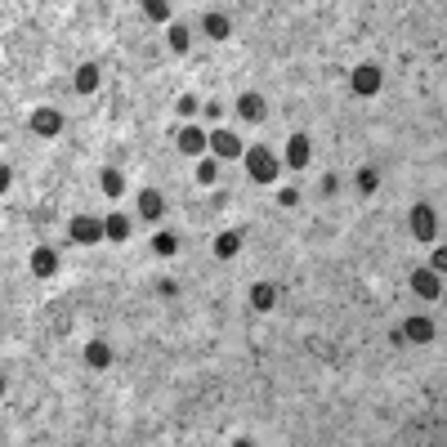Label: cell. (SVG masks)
Masks as SVG:
<instances>
[{"instance_id":"cell-1","label":"cell","mask_w":447,"mask_h":447,"mask_svg":"<svg viewBox=\"0 0 447 447\" xmlns=\"http://www.w3.org/2000/svg\"><path fill=\"white\" fill-rule=\"evenodd\" d=\"M246 170H251V179H260V184H273V179H278V157H273L269 148H246Z\"/></svg>"},{"instance_id":"cell-2","label":"cell","mask_w":447,"mask_h":447,"mask_svg":"<svg viewBox=\"0 0 447 447\" xmlns=\"http://www.w3.org/2000/svg\"><path fill=\"white\" fill-rule=\"evenodd\" d=\"M99 237H108V224H103V220H94V215H81V220H72V242L94 246Z\"/></svg>"},{"instance_id":"cell-3","label":"cell","mask_w":447,"mask_h":447,"mask_svg":"<svg viewBox=\"0 0 447 447\" xmlns=\"http://www.w3.org/2000/svg\"><path fill=\"white\" fill-rule=\"evenodd\" d=\"M412 291H416V296H425V300H439V296H443V273L416 269V273H412Z\"/></svg>"},{"instance_id":"cell-4","label":"cell","mask_w":447,"mask_h":447,"mask_svg":"<svg viewBox=\"0 0 447 447\" xmlns=\"http://www.w3.org/2000/svg\"><path fill=\"white\" fill-rule=\"evenodd\" d=\"M309 157H313L309 135H291V139H287V166H291V170H304V166H309Z\"/></svg>"},{"instance_id":"cell-5","label":"cell","mask_w":447,"mask_h":447,"mask_svg":"<svg viewBox=\"0 0 447 447\" xmlns=\"http://www.w3.org/2000/svg\"><path fill=\"white\" fill-rule=\"evenodd\" d=\"M439 220H434V211L430 206H412V233L421 237V242H434L439 237V228H434Z\"/></svg>"},{"instance_id":"cell-6","label":"cell","mask_w":447,"mask_h":447,"mask_svg":"<svg viewBox=\"0 0 447 447\" xmlns=\"http://www.w3.org/2000/svg\"><path fill=\"white\" fill-rule=\"evenodd\" d=\"M32 130H36V135H45V139H54L63 130V117L54 108H36L32 112Z\"/></svg>"},{"instance_id":"cell-7","label":"cell","mask_w":447,"mask_h":447,"mask_svg":"<svg viewBox=\"0 0 447 447\" xmlns=\"http://www.w3.org/2000/svg\"><path fill=\"white\" fill-rule=\"evenodd\" d=\"M211 148L220 152L224 161H228V157H246V152H242V139H237L233 130H220V135H211Z\"/></svg>"},{"instance_id":"cell-8","label":"cell","mask_w":447,"mask_h":447,"mask_svg":"<svg viewBox=\"0 0 447 447\" xmlns=\"http://www.w3.org/2000/svg\"><path fill=\"white\" fill-rule=\"evenodd\" d=\"M237 117L251 121V126H260L264 121V99L260 94H242V99H237Z\"/></svg>"},{"instance_id":"cell-9","label":"cell","mask_w":447,"mask_h":447,"mask_svg":"<svg viewBox=\"0 0 447 447\" xmlns=\"http://www.w3.org/2000/svg\"><path fill=\"white\" fill-rule=\"evenodd\" d=\"M354 90H358V94H376V90H380V68H372V63L354 68Z\"/></svg>"},{"instance_id":"cell-10","label":"cell","mask_w":447,"mask_h":447,"mask_svg":"<svg viewBox=\"0 0 447 447\" xmlns=\"http://www.w3.org/2000/svg\"><path fill=\"white\" fill-rule=\"evenodd\" d=\"M54 269H59V255H54L50 246H36V251H32V273H36V278H50Z\"/></svg>"},{"instance_id":"cell-11","label":"cell","mask_w":447,"mask_h":447,"mask_svg":"<svg viewBox=\"0 0 447 447\" xmlns=\"http://www.w3.org/2000/svg\"><path fill=\"white\" fill-rule=\"evenodd\" d=\"M403 336L416 340V345H425V340H434V322H430V318H407Z\"/></svg>"},{"instance_id":"cell-12","label":"cell","mask_w":447,"mask_h":447,"mask_svg":"<svg viewBox=\"0 0 447 447\" xmlns=\"http://www.w3.org/2000/svg\"><path fill=\"white\" fill-rule=\"evenodd\" d=\"M161 211H166L161 193H157V188H148V193L139 197V215H144V220H161Z\"/></svg>"},{"instance_id":"cell-13","label":"cell","mask_w":447,"mask_h":447,"mask_svg":"<svg viewBox=\"0 0 447 447\" xmlns=\"http://www.w3.org/2000/svg\"><path fill=\"white\" fill-rule=\"evenodd\" d=\"M85 363H90L94 372H103V367H112V349L103 345V340H94V345L85 349Z\"/></svg>"},{"instance_id":"cell-14","label":"cell","mask_w":447,"mask_h":447,"mask_svg":"<svg viewBox=\"0 0 447 447\" xmlns=\"http://www.w3.org/2000/svg\"><path fill=\"white\" fill-rule=\"evenodd\" d=\"M94 90H99V68L85 63V68L76 72V94H94Z\"/></svg>"},{"instance_id":"cell-15","label":"cell","mask_w":447,"mask_h":447,"mask_svg":"<svg viewBox=\"0 0 447 447\" xmlns=\"http://www.w3.org/2000/svg\"><path fill=\"white\" fill-rule=\"evenodd\" d=\"M251 304L255 309H273V304H278V291H273L269 282H255L251 287Z\"/></svg>"},{"instance_id":"cell-16","label":"cell","mask_w":447,"mask_h":447,"mask_svg":"<svg viewBox=\"0 0 447 447\" xmlns=\"http://www.w3.org/2000/svg\"><path fill=\"white\" fill-rule=\"evenodd\" d=\"M228 32H233V27H228L224 14H206V36H211V41H228Z\"/></svg>"},{"instance_id":"cell-17","label":"cell","mask_w":447,"mask_h":447,"mask_svg":"<svg viewBox=\"0 0 447 447\" xmlns=\"http://www.w3.org/2000/svg\"><path fill=\"white\" fill-rule=\"evenodd\" d=\"M237 246H242V237H237V233H220V237H215V255H220V260H233Z\"/></svg>"},{"instance_id":"cell-18","label":"cell","mask_w":447,"mask_h":447,"mask_svg":"<svg viewBox=\"0 0 447 447\" xmlns=\"http://www.w3.org/2000/svg\"><path fill=\"white\" fill-rule=\"evenodd\" d=\"M99 184H103V193H108V197H121V193H126V179H121V170H103Z\"/></svg>"},{"instance_id":"cell-19","label":"cell","mask_w":447,"mask_h":447,"mask_svg":"<svg viewBox=\"0 0 447 447\" xmlns=\"http://www.w3.org/2000/svg\"><path fill=\"white\" fill-rule=\"evenodd\" d=\"M103 224H108V237H112V242H126V237H130V220H126V215H108Z\"/></svg>"},{"instance_id":"cell-20","label":"cell","mask_w":447,"mask_h":447,"mask_svg":"<svg viewBox=\"0 0 447 447\" xmlns=\"http://www.w3.org/2000/svg\"><path fill=\"white\" fill-rule=\"evenodd\" d=\"M202 148H206V135H202V130L188 126L184 135H179V152H202Z\"/></svg>"},{"instance_id":"cell-21","label":"cell","mask_w":447,"mask_h":447,"mask_svg":"<svg viewBox=\"0 0 447 447\" xmlns=\"http://www.w3.org/2000/svg\"><path fill=\"white\" fill-rule=\"evenodd\" d=\"M144 14L157 18V23H166L170 18V0H144Z\"/></svg>"},{"instance_id":"cell-22","label":"cell","mask_w":447,"mask_h":447,"mask_svg":"<svg viewBox=\"0 0 447 447\" xmlns=\"http://www.w3.org/2000/svg\"><path fill=\"white\" fill-rule=\"evenodd\" d=\"M197 179H202V184H215V179H220V161H202V166H197Z\"/></svg>"},{"instance_id":"cell-23","label":"cell","mask_w":447,"mask_h":447,"mask_svg":"<svg viewBox=\"0 0 447 447\" xmlns=\"http://www.w3.org/2000/svg\"><path fill=\"white\" fill-rule=\"evenodd\" d=\"M152 246H157V255H175L179 251V242L170 233H157V242H152Z\"/></svg>"},{"instance_id":"cell-24","label":"cell","mask_w":447,"mask_h":447,"mask_svg":"<svg viewBox=\"0 0 447 447\" xmlns=\"http://www.w3.org/2000/svg\"><path fill=\"white\" fill-rule=\"evenodd\" d=\"M170 50H188V27H170Z\"/></svg>"},{"instance_id":"cell-25","label":"cell","mask_w":447,"mask_h":447,"mask_svg":"<svg viewBox=\"0 0 447 447\" xmlns=\"http://www.w3.org/2000/svg\"><path fill=\"white\" fill-rule=\"evenodd\" d=\"M376 184H380L376 170H358V188H363V193H376Z\"/></svg>"},{"instance_id":"cell-26","label":"cell","mask_w":447,"mask_h":447,"mask_svg":"<svg viewBox=\"0 0 447 447\" xmlns=\"http://www.w3.org/2000/svg\"><path fill=\"white\" fill-rule=\"evenodd\" d=\"M179 112H184V117H193V112H197V99H193V94H184V99H179Z\"/></svg>"},{"instance_id":"cell-27","label":"cell","mask_w":447,"mask_h":447,"mask_svg":"<svg viewBox=\"0 0 447 447\" xmlns=\"http://www.w3.org/2000/svg\"><path fill=\"white\" fill-rule=\"evenodd\" d=\"M278 202H282V206H296V202H300V193H296V188H282Z\"/></svg>"}]
</instances>
